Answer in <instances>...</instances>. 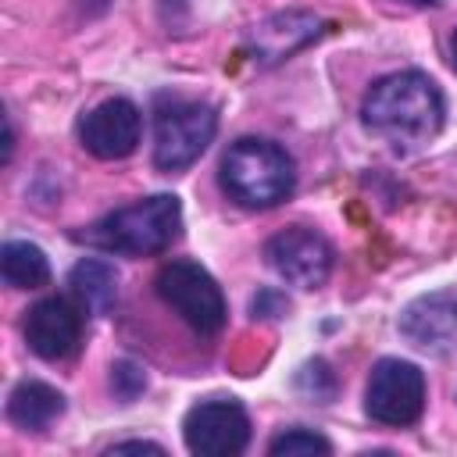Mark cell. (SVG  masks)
Masks as SVG:
<instances>
[{"mask_svg": "<svg viewBox=\"0 0 457 457\" xmlns=\"http://www.w3.org/2000/svg\"><path fill=\"white\" fill-rule=\"evenodd\" d=\"M182 228V204L171 193H157L146 196L132 207H121L114 214H107L104 221H96L86 239L104 246V250H118V253H132V257H150V253H164Z\"/></svg>", "mask_w": 457, "mask_h": 457, "instance_id": "3957f363", "label": "cell"}, {"mask_svg": "<svg viewBox=\"0 0 457 457\" xmlns=\"http://www.w3.org/2000/svg\"><path fill=\"white\" fill-rule=\"evenodd\" d=\"M407 4H436V0H407Z\"/></svg>", "mask_w": 457, "mask_h": 457, "instance_id": "44dd1931", "label": "cell"}, {"mask_svg": "<svg viewBox=\"0 0 457 457\" xmlns=\"http://www.w3.org/2000/svg\"><path fill=\"white\" fill-rule=\"evenodd\" d=\"M143 136V118L132 100L114 96L96 104L82 121H79V139L82 146L100 157V161H121L139 146Z\"/></svg>", "mask_w": 457, "mask_h": 457, "instance_id": "9c48e42d", "label": "cell"}, {"mask_svg": "<svg viewBox=\"0 0 457 457\" xmlns=\"http://www.w3.org/2000/svg\"><path fill=\"white\" fill-rule=\"evenodd\" d=\"M268 264L275 268L278 278L300 289H318L325 286L332 271V246L311 232V228H286L268 239Z\"/></svg>", "mask_w": 457, "mask_h": 457, "instance_id": "ba28073f", "label": "cell"}, {"mask_svg": "<svg viewBox=\"0 0 457 457\" xmlns=\"http://www.w3.org/2000/svg\"><path fill=\"white\" fill-rule=\"evenodd\" d=\"M182 436L200 457H232L250 443V418L236 400H207L186 414Z\"/></svg>", "mask_w": 457, "mask_h": 457, "instance_id": "52a82bcc", "label": "cell"}, {"mask_svg": "<svg viewBox=\"0 0 457 457\" xmlns=\"http://www.w3.org/2000/svg\"><path fill=\"white\" fill-rule=\"evenodd\" d=\"M318 36V18L314 14H300V11H289V14H275L268 21H261L250 36L253 50L261 61H282L289 57L293 50H300L303 43H311Z\"/></svg>", "mask_w": 457, "mask_h": 457, "instance_id": "7c38bea8", "label": "cell"}, {"mask_svg": "<svg viewBox=\"0 0 457 457\" xmlns=\"http://www.w3.org/2000/svg\"><path fill=\"white\" fill-rule=\"evenodd\" d=\"M400 336L421 350H443L457 339V296L428 293L407 303L400 314Z\"/></svg>", "mask_w": 457, "mask_h": 457, "instance_id": "8fae6325", "label": "cell"}, {"mask_svg": "<svg viewBox=\"0 0 457 457\" xmlns=\"http://www.w3.org/2000/svg\"><path fill=\"white\" fill-rule=\"evenodd\" d=\"M364 125L400 150L428 143L443 125V96L421 71H393L364 96Z\"/></svg>", "mask_w": 457, "mask_h": 457, "instance_id": "6da1fadb", "label": "cell"}, {"mask_svg": "<svg viewBox=\"0 0 457 457\" xmlns=\"http://www.w3.org/2000/svg\"><path fill=\"white\" fill-rule=\"evenodd\" d=\"M286 296H278V293H271V289H264L257 300H253V314H261V318H275V314H286Z\"/></svg>", "mask_w": 457, "mask_h": 457, "instance_id": "ac0fdd59", "label": "cell"}, {"mask_svg": "<svg viewBox=\"0 0 457 457\" xmlns=\"http://www.w3.org/2000/svg\"><path fill=\"white\" fill-rule=\"evenodd\" d=\"M453 68H457V36H453Z\"/></svg>", "mask_w": 457, "mask_h": 457, "instance_id": "ffe728a7", "label": "cell"}, {"mask_svg": "<svg viewBox=\"0 0 457 457\" xmlns=\"http://www.w3.org/2000/svg\"><path fill=\"white\" fill-rule=\"evenodd\" d=\"M218 132V114L200 100H171L154 118V164L161 171L189 168Z\"/></svg>", "mask_w": 457, "mask_h": 457, "instance_id": "277c9868", "label": "cell"}, {"mask_svg": "<svg viewBox=\"0 0 457 457\" xmlns=\"http://www.w3.org/2000/svg\"><path fill=\"white\" fill-rule=\"evenodd\" d=\"M111 453H161V446H157V443H139V439H132V443L111 446Z\"/></svg>", "mask_w": 457, "mask_h": 457, "instance_id": "d6986e66", "label": "cell"}, {"mask_svg": "<svg viewBox=\"0 0 457 457\" xmlns=\"http://www.w3.org/2000/svg\"><path fill=\"white\" fill-rule=\"evenodd\" d=\"M221 186L243 207H275L296 186L293 157L268 139H239L221 157Z\"/></svg>", "mask_w": 457, "mask_h": 457, "instance_id": "7a4b0ae2", "label": "cell"}, {"mask_svg": "<svg viewBox=\"0 0 457 457\" xmlns=\"http://www.w3.org/2000/svg\"><path fill=\"white\" fill-rule=\"evenodd\" d=\"M82 339V303L75 307L64 296H46L25 314V343L43 361L68 357Z\"/></svg>", "mask_w": 457, "mask_h": 457, "instance_id": "30bf717a", "label": "cell"}, {"mask_svg": "<svg viewBox=\"0 0 457 457\" xmlns=\"http://www.w3.org/2000/svg\"><path fill=\"white\" fill-rule=\"evenodd\" d=\"M157 296L200 336H214L225 325V296L218 282L193 261H171L157 271Z\"/></svg>", "mask_w": 457, "mask_h": 457, "instance_id": "5b68a950", "label": "cell"}, {"mask_svg": "<svg viewBox=\"0 0 457 457\" xmlns=\"http://www.w3.org/2000/svg\"><path fill=\"white\" fill-rule=\"evenodd\" d=\"M61 414H64V396L46 382H21V386H14V393L7 400V418L18 428L39 432V428L54 425Z\"/></svg>", "mask_w": 457, "mask_h": 457, "instance_id": "4fadbf2b", "label": "cell"}, {"mask_svg": "<svg viewBox=\"0 0 457 457\" xmlns=\"http://www.w3.org/2000/svg\"><path fill=\"white\" fill-rule=\"evenodd\" d=\"M71 293L79 296L82 311L89 314H107L118 303V271L107 261L86 257L71 268Z\"/></svg>", "mask_w": 457, "mask_h": 457, "instance_id": "5bb4252c", "label": "cell"}, {"mask_svg": "<svg viewBox=\"0 0 457 457\" xmlns=\"http://www.w3.org/2000/svg\"><path fill=\"white\" fill-rule=\"evenodd\" d=\"M0 271H4V282L14 286V289H39V286L50 282L46 253L36 243H25V239L4 243V250H0Z\"/></svg>", "mask_w": 457, "mask_h": 457, "instance_id": "9a60e30c", "label": "cell"}, {"mask_svg": "<svg viewBox=\"0 0 457 457\" xmlns=\"http://www.w3.org/2000/svg\"><path fill=\"white\" fill-rule=\"evenodd\" d=\"M111 389H114L121 400H136V396L146 389V375H143V368L132 364V361H118V364L111 368Z\"/></svg>", "mask_w": 457, "mask_h": 457, "instance_id": "e0dca14e", "label": "cell"}, {"mask_svg": "<svg viewBox=\"0 0 457 457\" xmlns=\"http://www.w3.org/2000/svg\"><path fill=\"white\" fill-rule=\"evenodd\" d=\"M271 453L275 457H328L332 446L325 436H318L311 428H289L271 443Z\"/></svg>", "mask_w": 457, "mask_h": 457, "instance_id": "2e32d148", "label": "cell"}, {"mask_svg": "<svg viewBox=\"0 0 457 457\" xmlns=\"http://www.w3.org/2000/svg\"><path fill=\"white\" fill-rule=\"evenodd\" d=\"M425 407V375L418 364L400 361V357H382L371 375H368V389H364V411L378 421V425H414L421 418Z\"/></svg>", "mask_w": 457, "mask_h": 457, "instance_id": "8992f818", "label": "cell"}]
</instances>
